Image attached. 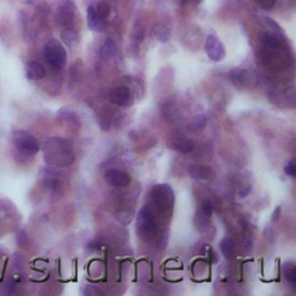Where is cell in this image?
<instances>
[{
	"label": "cell",
	"instance_id": "cell-1",
	"mask_svg": "<svg viewBox=\"0 0 296 296\" xmlns=\"http://www.w3.org/2000/svg\"><path fill=\"white\" fill-rule=\"evenodd\" d=\"M44 161L51 168L70 167L76 160L72 144L60 136L49 138L42 146Z\"/></svg>",
	"mask_w": 296,
	"mask_h": 296
},
{
	"label": "cell",
	"instance_id": "cell-2",
	"mask_svg": "<svg viewBox=\"0 0 296 296\" xmlns=\"http://www.w3.org/2000/svg\"><path fill=\"white\" fill-rule=\"evenodd\" d=\"M12 141L17 152L24 155L32 156L37 154L41 149L38 140L30 132L26 130H15L12 132Z\"/></svg>",
	"mask_w": 296,
	"mask_h": 296
},
{
	"label": "cell",
	"instance_id": "cell-3",
	"mask_svg": "<svg viewBox=\"0 0 296 296\" xmlns=\"http://www.w3.org/2000/svg\"><path fill=\"white\" fill-rule=\"evenodd\" d=\"M43 57L49 66L55 70H61L67 60L65 48L57 39H50L43 48Z\"/></svg>",
	"mask_w": 296,
	"mask_h": 296
},
{
	"label": "cell",
	"instance_id": "cell-4",
	"mask_svg": "<svg viewBox=\"0 0 296 296\" xmlns=\"http://www.w3.org/2000/svg\"><path fill=\"white\" fill-rule=\"evenodd\" d=\"M151 196L154 205L160 211H168L174 205V191L168 184H156L152 189Z\"/></svg>",
	"mask_w": 296,
	"mask_h": 296
},
{
	"label": "cell",
	"instance_id": "cell-5",
	"mask_svg": "<svg viewBox=\"0 0 296 296\" xmlns=\"http://www.w3.org/2000/svg\"><path fill=\"white\" fill-rule=\"evenodd\" d=\"M232 81L241 88H250L258 83V77L254 71L245 69H235L231 72Z\"/></svg>",
	"mask_w": 296,
	"mask_h": 296
},
{
	"label": "cell",
	"instance_id": "cell-6",
	"mask_svg": "<svg viewBox=\"0 0 296 296\" xmlns=\"http://www.w3.org/2000/svg\"><path fill=\"white\" fill-rule=\"evenodd\" d=\"M205 51L209 58L213 61H221L226 57V48L214 35H210L205 42Z\"/></svg>",
	"mask_w": 296,
	"mask_h": 296
},
{
	"label": "cell",
	"instance_id": "cell-7",
	"mask_svg": "<svg viewBox=\"0 0 296 296\" xmlns=\"http://www.w3.org/2000/svg\"><path fill=\"white\" fill-rule=\"evenodd\" d=\"M109 99L118 107H131L133 104L134 97L129 87L121 86L110 92Z\"/></svg>",
	"mask_w": 296,
	"mask_h": 296
},
{
	"label": "cell",
	"instance_id": "cell-8",
	"mask_svg": "<svg viewBox=\"0 0 296 296\" xmlns=\"http://www.w3.org/2000/svg\"><path fill=\"white\" fill-rule=\"evenodd\" d=\"M59 172H57L50 168H45L42 170V183L45 188H48L52 193H58L61 191L63 188V180H61Z\"/></svg>",
	"mask_w": 296,
	"mask_h": 296
},
{
	"label": "cell",
	"instance_id": "cell-9",
	"mask_svg": "<svg viewBox=\"0 0 296 296\" xmlns=\"http://www.w3.org/2000/svg\"><path fill=\"white\" fill-rule=\"evenodd\" d=\"M136 227H138V231L143 234H151L155 231V219H154L152 212L149 211L148 207H143L139 211L138 218H136Z\"/></svg>",
	"mask_w": 296,
	"mask_h": 296
},
{
	"label": "cell",
	"instance_id": "cell-10",
	"mask_svg": "<svg viewBox=\"0 0 296 296\" xmlns=\"http://www.w3.org/2000/svg\"><path fill=\"white\" fill-rule=\"evenodd\" d=\"M104 180L115 188H125L131 183V177L125 171L109 169L104 172Z\"/></svg>",
	"mask_w": 296,
	"mask_h": 296
},
{
	"label": "cell",
	"instance_id": "cell-11",
	"mask_svg": "<svg viewBox=\"0 0 296 296\" xmlns=\"http://www.w3.org/2000/svg\"><path fill=\"white\" fill-rule=\"evenodd\" d=\"M73 10H74V4L71 0H65L60 4L58 8V13H57L56 20L60 26H63L65 28H69L73 22Z\"/></svg>",
	"mask_w": 296,
	"mask_h": 296
},
{
	"label": "cell",
	"instance_id": "cell-12",
	"mask_svg": "<svg viewBox=\"0 0 296 296\" xmlns=\"http://www.w3.org/2000/svg\"><path fill=\"white\" fill-rule=\"evenodd\" d=\"M25 72H26V77H27V79H29V80H32V81L42 80L47 74V71L45 69H44V66L36 60L28 61V63L26 64Z\"/></svg>",
	"mask_w": 296,
	"mask_h": 296
},
{
	"label": "cell",
	"instance_id": "cell-13",
	"mask_svg": "<svg viewBox=\"0 0 296 296\" xmlns=\"http://www.w3.org/2000/svg\"><path fill=\"white\" fill-rule=\"evenodd\" d=\"M87 24L88 27L90 30L96 33H101L105 29V20L101 19V17L97 15V13L95 11L94 6H89L87 10Z\"/></svg>",
	"mask_w": 296,
	"mask_h": 296
},
{
	"label": "cell",
	"instance_id": "cell-14",
	"mask_svg": "<svg viewBox=\"0 0 296 296\" xmlns=\"http://www.w3.org/2000/svg\"><path fill=\"white\" fill-rule=\"evenodd\" d=\"M57 117H58L60 123H63L65 126L71 127L72 130H76L80 127V119H79L78 115L72 111V110L61 109L58 111Z\"/></svg>",
	"mask_w": 296,
	"mask_h": 296
},
{
	"label": "cell",
	"instance_id": "cell-15",
	"mask_svg": "<svg viewBox=\"0 0 296 296\" xmlns=\"http://www.w3.org/2000/svg\"><path fill=\"white\" fill-rule=\"evenodd\" d=\"M189 174L193 179L205 180L212 176V169L207 166L201 165H191L189 167Z\"/></svg>",
	"mask_w": 296,
	"mask_h": 296
},
{
	"label": "cell",
	"instance_id": "cell-16",
	"mask_svg": "<svg viewBox=\"0 0 296 296\" xmlns=\"http://www.w3.org/2000/svg\"><path fill=\"white\" fill-rule=\"evenodd\" d=\"M60 37H61V41L64 42L65 45L70 47V48L77 47L79 44V41H80L79 34L73 29H64L60 34Z\"/></svg>",
	"mask_w": 296,
	"mask_h": 296
},
{
	"label": "cell",
	"instance_id": "cell-17",
	"mask_svg": "<svg viewBox=\"0 0 296 296\" xmlns=\"http://www.w3.org/2000/svg\"><path fill=\"white\" fill-rule=\"evenodd\" d=\"M116 43H115L111 38H107L102 44V47H101V58L104 60L110 59L115 55V52H116Z\"/></svg>",
	"mask_w": 296,
	"mask_h": 296
},
{
	"label": "cell",
	"instance_id": "cell-18",
	"mask_svg": "<svg viewBox=\"0 0 296 296\" xmlns=\"http://www.w3.org/2000/svg\"><path fill=\"white\" fill-rule=\"evenodd\" d=\"M153 34L157 41H160L161 43L169 42L171 38L170 29L167 28L166 26H163V25H156L153 29Z\"/></svg>",
	"mask_w": 296,
	"mask_h": 296
},
{
	"label": "cell",
	"instance_id": "cell-19",
	"mask_svg": "<svg viewBox=\"0 0 296 296\" xmlns=\"http://www.w3.org/2000/svg\"><path fill=\"white\" fill-rule=\"evenodd\" d=\"M174 148L179 153L189 154L194 149V143L192 140H190L188 138H180V139L175 141Z\"/></svg>",
	"mask_w": 296,
	"mask_h": 296
},
{
	"label": "cell",
	"instance_id": "cell-20",
	"mask_svg": "<svg viewBox=\"0 0 296 296\" xmlns=\"http://www.w3.org/2000/svg\"><path fill=\"white\" fill-rule=\"evenodd\" d=\"M220 250L227 259L232 258L234 251H235V243L231 237H224L220 242Z\"/></svg>",
	"mask_w": 296,
	"mask_h": 296
},
{
	"label": "cell",
	"instance_id": "cell-21",
	"mask_svg": "<svg viewBox=\"0 0 296 296\" xmlns=\"http://www.w3.org/2000/svg\"><path fill=\"white\" fill-rule=\"evenodd\" d=\"M206 124H207L206 116L202 113H199V115H196V116L191 119V122H190V124H189V127L192 131L199 132V131H202L205 129Z\"/></svg>",
	"mask_w": 296,
	"mask_h": 296
},
{
	"label": "cell",
	"instance_id": "cell-22",
	"mask_svg": "<svg viewBox=\"0 0 296 296\" xmlns=\"http://www.w3.org/2000/svg\"><path fill=\"white\" fill-rule=\"evenodd\" d=\"M262 42L264 45L268 49V50H279V49L282 47L279 38L272 36V35H269V34L262 35Z\"/></svg>",
	"mask_w": 296,
	"mask_h": 296
},
{
	"label": "cell",
	"instance_id": "cell-23",
	"mask_svg": "<svg viewBox=\"0 0 296 296\" xmlns=\"http://www.w3.org/2000/svg\"><path fill=\"white\" fill-rule=\"evenodd\" d=\"M163 113H166V119L170 122H180L182 119V113L175 108L168 107L166 110H163Z\"/></svg>",
	"mask_w": 296,
	"mask_h": 296
},
{
	"label": "cell",
	"instance_id": "cell-24",
	"mask_svg": "<svg viewBox=\"0 0 296 296\" xmlns=\"http://www.w3.org/2000/svg\"><path fill=\"white\" fill-rule=\"evenodd\" d=\"M259 20L262 21L263 24H264L265 26H266V27L271 28L272 30H275V32L280 33V34H285V33H284V30H282V28L280 27V26L278 25L275 20H272L271 17H267V16H259Z\"/></svg>",
	"mask_w": 296,
	"mask_h": 296
},
{
	"label": "cell",
	"instance_id": "cell-25",
	"mask_svg": "<svg viewBox=\"0 0 296 296\" xmlns=\"http://www.w3.org/2000/svg\"><path fill=\"white\" fill-rule=\"evenodd\" d=\"M116 218L122 224L127 226V224H130L132 222V220H133V214L129 211H121L117 213Z\"/></svg>",
	"mask_w": 296,
	"mask_h": 296
},
{
	"label": "cell",
	"instance_id": "cell-26",
	"mask_svg": "<svg viewBox=\"0 0 296 296\" xmlns=\"http://www.w3.org/2000/svg\"><path fill=\"white\" fill-rule=\"evenodd\" d=\"M95 11L97 13V15H99L101 19H103V20L107 19V17L110 15V6L104 2L100 3L99 5L95 7Z\"/></svg>",
	"mask_w": 296,
	"mask_h": 296
},
{
	"label": "cell",
	"instance_id": "cell-27",
	"mask_svg": "<svg viewBox=\"0 0 296 296\" xmlns=\"http://www.w3.org/2000/svg\"><path fill=\"white\" fill-rule=\"evenodd\" d=\"M144 37V30L141 27H135V29L132 33V43L134 44L135 47H139L141 41H143Z\"/></svg>",
	"mask_w": 296,
	"mask_h": 296
},
{
	"label": "cell",
	"instance_id": "cell-28",
	"mask_svg": "<svg viewBox=\"0 0 296 296\" xmlns=\"http://www.w3.org/2000/svg\"><path fill=\"white\" fill-rule=\"evenodd\" d=\"M13 264H14V267L17 271H22L25 267V258L20 253H15L13 256Z\"/></svg>",
	"mask_w": 296,
	"mask_h": 296
},
{
	"label": "cell",
	"instance_id": "cell-29",
	"mask_svg": "<svg viewBox=\"0 0 296 296\" xmlns=\"http://www.w3.org/2000/svg\"><path fill=\"white\" fill-rule=\"evenodd\" d=\"M285 275H286V279L289 281V284H290L291 286H295V285H296V271H295V266L287 267Z\"/></svg>",
	"mask_w": 296,
	"mask_h": 296
},
{
	"label": "cell",
	"instance_id": "cell-30",
	"mask_svg": "<svg viewBox=\"0 0 296 296\" xmlns=\"http://www.w3.org/2000/svg\"><path fill=\"white\" fill-rule=\"evenodd\" d=\"M213 213V206H212L210 200L202 201L201 204V214L205 216V218H210V216Z\"/></svg>",
	"mask_w": 296,
	"mask_h": 296
},
{
	"label": "cell",
	"instance_id": "cell-31",
	"mask_svg": "<svg viewBox=\"0 0 296 296\" xmlns=\"http://www.w3.org/2000/svg\"><path fill=\"white\" fill-rule=\"evenodd\" d=\"M276 2L277 0H256V3L258 4V5L264 8V10H271V8L276 5Z\"/></svg>",
	"mask_w": 296,
	"mask_h": 296
},
{
	"label": "cell",
	"instance_id": "cell-32",
	"mask_svg": "<svg viewBox=\"0 0 296 296\" xmlns=\"http://www.w3.org/2000/svg\"><path fill=\"white\" fill-rule=\"evenodd\" d=\"M285 172L288 176H290V177H295L296 171H295V163L293 161L287 163L285 167Z\"/></svg>",
	"mask_w": 296,
	"mask_h": 296
},
{
	"label": "cell",
	"instance_id": "cell-33",
	"mask_svg": "<svg viewBox=\"0 0 296 296\" xmlns=\"http://www.w3.org/2000/svg\"><path fill=\"white\" fill-rule=\"evenodd\" d=\"M28 241V236L25 231H21L19 235H17V244L20 246H24Z\"/></svg>",
	"mask_w": 296,
	"mask_h": 296
},
{
	"label": "cell",
	"instance_id": "cell-34",
	"mask_svg": "<svg viewBox=\"0 0 296 296\" xmlns=\"http://www.w3.org/2000/svg\"><path fill=\"white\" fill-rule=\"evenodd\" d=\"M88 248H89L92 251L94 250V251H97V250H100L101 248V242L99 241H93L89 245H88Z\"/></svg>",
	"mask_w": 296,
	"mask_h": 296
},
{
	"label": "cell",
	"instance_id": "cell-35",
	"mask_svg": "<svg viewBox=\"0 0 296 296\" xmlns=\"http://www.w3.org/2000/svg\"><path fill=\"white\" fill-rule=\"evenodd\" d=\"M280 211H281L280 207H277L276 211H275V214H273V216H272V220H273V221H277L278 219H279V216H280Z\"/></svg>",
	"mask_w": 296,
	"mask_h": 296
},
{
	"label": "cell",
	"instance_id": "cell-36",
	"mask_svg": "<svg viewBox=\"0 0 296 296\" xmlns=\"http://www.w3.org/2000/svg\"><path fill=\"white\" fill-rule=\"evenodd\" d=\"M6 255V248H4L3 245H0V258H3Z\"/></svg>",
	"mask_w": 296,
	"mask_h": 296
},
{
	"label": "cell",
	"instance_id": "cell-37",
	"mask_svg": "<svg viewBox=\"0 0 296 296\" xmlns=\"http://www.w3.org/2000/svg\"><path fill=\"white\" fill-rule=\"evenodd\" d=\"M202 2H204V0H192L193 4H200V3H202Z\"/></svg>",
	"mask_w": 296,
	"mask_h": 296
}]
</instances>
